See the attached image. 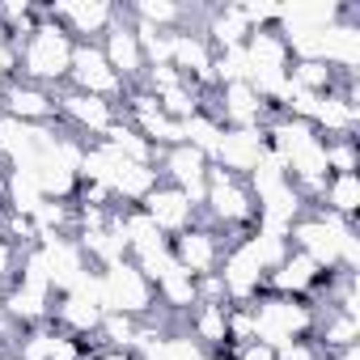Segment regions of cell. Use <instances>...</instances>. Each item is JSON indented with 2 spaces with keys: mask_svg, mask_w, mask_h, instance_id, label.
Segmentation results:
<instances>
[{
  "mask_svg": "<svg viewBox=\"0 0 360 360\" xmlns=\"http://www.w3.org/2000/svg\"><path fill=\"white\" fill-rule=\"evenodd\" d=\"M246 309H250L255 339L267 343V347H284V343H297V339H314V326H318V305L314 301L263 292Z\"/></svg>",
  "mask_w": 360,
  "mask_h": 360,
  "instance_id": "6da1fadb",
  "label": "cell"
},
{
  "mask_svg": "<svg viewBox=\"0 0 360 360\" xmlns=\"http://www.w3.org/2000/svg\"><path fill=\"white\" fill-rule=\"evenodd\" d=\"M72 34L64 30V26H56L47 13L39 18V26L26 34V43L18 47L22 51V68H18V77L22 81H34V85H47V89H56V85H64L68 81V64H72Z\"/></svg>",
  "mask_w": 360,
  "mask_h": 360,
  "instance_id": "7a4b0ae2",
  "label": "cell"
},
{
  "mask_svg": "<svg viewBox=\"0 0 360 360\" xmlns=\"http://www.w3.org/2000/svg\"><path fill=\"white\" fill-rule=\"evenodd\" d=\"M204 221H212L217 229H255V217H259V204H255V191L246 187V178L221 169V165H208V187H204V204H200Z\"/></svg>",
  "mask_w": 360,
  "mask_h": 360,
  "instance_id": "3957f363",
  "label": "cell"
},
{
  "mask_svg": "<svg viewBox=\"0 0 360 360\" xmlns=\"http://www.w3.org/2000/svg\"><path fill=\"white\" fill-rule=\"evenodd\" d=\"M102 288H98V305L102 314H127V318H148L157 309V288L140 276V267L131 259H119L110 267H98Z\"/></svg>",
  "mask_w": 360,
  "mask_h": 360,
  "instance_id": "277c9868",
  "label": "cell"
},
{
  "mask_svg": "<svg viewBox=\"0 0 360 360\" xmlns=\"http://www.w3.org/2000/svg\"><path fill=\"white\" fill-rule=\"evenodd\" d=\"M229 242L233 238L208 221V225H191L183 233H174L169 238V250H174V263L178 267H183L191 280H200V276H217L221 271V259H225Z\"/></svg>",
  "mask_w": 360,
  "mask_h": 360,
  "instance_id": "5b68a950",
  "label": "cell"
},
{
  "mask_svg": "<svg viewBox=\"0 0 360 360\" xmlns=\"http://www.w3.org/2000/svg\"><path fill=\"white\" fill-rule=\"evenodd\" d=\"M68 89L77 94H89V98H102V102H123V81L115 77V68L106 64L102 47L98 43H77L72 47V64H68Z\"/></svg>",
  "mask_w": 360,
  "mask_h": 360,
  "instance_id": "8992f818",
  "label": "cell"
},
{
  "mask_svg": "<svg viewBox=\"0 0 360 360\" xmlns=\"http://www.w3.org/2000/svg\"><path fill=\"white\" fill-rule=\"evenodd\" d=\"M43 13L72 34V43H102V34L119 22V9L106 0H77V5H43Z\"/></svg>",
  "mask_w": 360,
  "mask_h": 360,
  "instance_id": "52a82bcc",
  "label": "cell"
},
{
  "mask_svg": "<svg viewBox=\"0 0 360 360\" xmlns=\"http://www.w3.org/2000/svg\"><path fill=\"white\" fill-rule=\"evenodd\" d=\"M0 115H9L18 123H30V127H47L51 119H60V89L13 77L9 89H5V102H0Z\"/></svg>",
  "mask_w": 360,
  "mask_h": 360,
  "instance_id": "ba28073f",
  "label": "cell"
},
{
  "mask_svg": "<svg viewBox=\"0 0 360 360\" xmlns=\"http://www.w3.org/2000/svg\"><path fill=\"white\" fill-rule=\"evenodd\" d=\"M208 157L200 153V148H191V144H174V148H165L161 153V183H169V187H178L195 208L204 204V187H208Z\"/></svg>",
  "mask_w": 360,
  "mask_h": 360,
  "instance_id": "9c48e42d",
  "label": "cell"
},
{
  "mask_svg": "<svg viewBox=\"0 0 360 360\" xmlns=\"http://www.w3.org/2000/svg\"><path fill=\"white\" fill-rule=\"evenodd\" d=\"M263 157H267V131L263 127H225L217 140L212 165H221L238 178H250Z\"/></svg>",
  "mask_w": 360,
  "mask_h": 360,
  "instance_id": "30bf717a",
  "label": "cell"
},
{
  "mask_svg": "<svg viewBox=\"0 0 360 360\" xmlns=\"http://www.w3.org/2000/svg\"><path fill=\"white\" fill-rule=\"evenodd\" d=\"M148 221H153V229L157 233H165V238H174V233H183V229H191L195 225V217H200V208L178 191V187H169V183H157L140 204H136Z\"/></svg>",
  "mask_w": 360,
  "mask_h": 360,
  "instance_id": "8fae6325",
  "label": "cell"
},
{
  "mask_svg": "<svg viewBox=\"0 0 360 360\" xmlns=\"http://www.w3.org/2000/svg\"><path fill=\"white\" fill-rule=\"evenodd\" d=\"M102 56H106V64L115 68V77L123 81V85H140L144 81V72H148V64H144V51H140V43H136V34H131V22H127V13L119 9V22L102 34Z\"/></svg>",
  "mask_w": 360,
  "mask_h": 360,
  "instance_id": "7c38bea8",
  "label": "cell"
},
{
  "mask_svg": "<svg viewBox=\"0 0 360 360\" xmlns=\"http://www.w3.org/2000/svg\"><path fill=\"white\" fill-rule=\"evenodd\" d=\"M60 119H68V127L81 136V140H98L115 119H119V106L115 102H102V98H89V94H77V89H64L60 94Z\"/></svg>",
  "mask_w": 360,
  "mask_h": 360,
  "instance_id": "4fadbf2b",
  "label": "cell"
},
{
  "mask_svg": "<svg viewBox=\"0 0 360 360\" xmlns=\"http://www.w3.org/2000/svg\"><path fill=\"white\" fill-rule=\"evenodd\" d=\"M322 267L314 259H305L301 250H288V259L267 276V288L263 292H276V297H301V301H314L318 284H322Z\"/></svg>",
  "mask_w": 360,
  "mask_h": 360,
  "instance_id": "5bb4252c",
  "label": "cell"
},
{
  "mask_svg": "<svg viewBox=\"0 0 360 360\" xmlns=\"http://www.w3.org/2000/svg\"><path fill=\"white\" fill-rule=\"evenodd\" d=\"M51 326L72 339H94L102 326V305L89 292H60L51 305Z\"/></svg>",
  "mask_w": 360,
  "mask_h": 360,
  "instance_id": "9a60e30c",
  "label": "cell"
},
{
  "mask_svg": "<svg viewBox=\"0 0 360 360\" xmlns=\"http://www.w3.org/2000/svg\"><path fill=\"white\" fill-rule=\"evenodd\" d=\"M352 18L356 13L343 5V18L322 30V64H330L343 77H356V68H360V26Z\"/></svg>",
  "mask_w": 360,
  "mask_h": 360,
  "instance_id": "2e32d148",
  "label": "cell"
},
{
  "mask_svg": "<svg viewBox=\"0 0 360 360\" xmlns=\"http://www.w3.org/2000/svg\"><path fill=\"white\" fill-rule=\"evenodd\" d=\"M212 47H208V39L200 34V30H174V51H169V64L183 72L191 85H217L212 81Z\"/></svg>",
  "mask_w": 360,
  "mask_h": 360,
  "instance_id": "e0dca14e",
  "label": "cell"
},
{
  "mask_svg": "<svg viewBox=\"0 0 360 360\" xmlns=\"http://www.w3.org/2000/svg\"><path fill=\"white\" fill-rule=\"evenodd\" d=\"M343 18V5L335 0H292V5H280V34H301V30H326Z\"/></svg>",
  "mask_w": 360,
  "mask_h": 360,
  "instance_id": "ac0fdd59",
  "label": "cell"
},
{
  "mask_svg": "<svg viewBox=\"0 0 360 360\" xmlns=\"http://www.w3.org/2000/svg\"><path fill=\"white\" fill-rule=\"evenodd\" d=\"M314 208H326L339 221H356V212H360V174H330L322 183V195H318Z\"/></svg>",
  "mask_w": 360,
  "mask_h": 360,
  "instance_id": "d6986e66",
  "label": "cell"
},
{
  "mask_svg": "<svg viewBox=\"0 0 360 360\" xmlns=\"http://www.w3.org/2000/svg\"><path fill=\"white\" fill-rule=\"evenodd\" d=\"M200 34L208 39L212 51H229V47H242V43L250 39V26H246V18L238 13V5H225V9H212V13H208V26H204Z\"/></svg>",
  "mask_w": 360,
  "mask_h": 360,
  "instance_id": "ffe728a7",
  "label": "cell"
},
{
  "mask_svg": "<svg viewBox=\"0 0 360 360\" xmlns=\"http://www.w3.org/2000/svg\"><path fill=\"white\" fill-rule=\"evenodd\" d=\"M157 309H174V314H187L195 305V280L183 271V267H174L169 276H161L157 284Z\"/></svg>",
  "mask_w": 360,
  "mask_h": 360,
  "instance_id": "44dd1931",
  "label": "cell"
},
{
  "mask_svg": "<svg viewBox=\"0 0 360 360\" xmlns=\"http://www.w3.org/2000/svg\"><path fill=\"white\" fill-rule=\"evenodd\" d=\"M140 330H144L140 318H127V314H102L98 343H102V347H115V352H136Z\"/></svg>",
  "mask_w": 360,
  "mask_h": 360,
  "instance_id": "7402d4cb",
  "label": "cell"
},
{
  "mask_svg": "<svg viewBox=\"0 0 360 360\" xmlns=\"http://www.w3.org/2000/svg\"><path fill=\"white\" fill-rule=\"evenodd\" d=\"M136 22H148V26H157V30H178L187 22V9L183 5H174V0H144V5H131L127 9Z\"/></svg>",
  "mask_w": 360,
  "mask_h": 360,
  "instance_id": "603a6c76",
  "label": "cell"
},
{
  "mask_svg": "<svg viewBox=\"0 0 360 360\" xmlns=\"http://www.w3.org/2000/svg\"><path fill=\"white\" fill-rule=\"evenodd\" d=\"M356 136H343V140H326V169L330 174H356Z\"/></svg>",
  "mask_w": 360,
  "mask_h": 360,
  "instance_id": "cb8c5ba5",
  "label": "cell"
},
{
  "mask_svg": "<svg viewBox=\"0 0 360 360\" xmlns=\"http://www.w3.org/2000/svg\"><path fill=\"white\" fill-rule=\"evenodd\" d=\"M276 360H330V352L318 339H297V343L276 347Z\"/></svg>",
  "mask_w": 360,
  "mask_h": 360,
  "instance_id": "d4e9b609",
  "label": "cell"
},
{
  "mask_svg": "<svg viewBox=\"0 0 360 360\" xmlns=\"http://www.w3.org/2000/svg\"><path fill=\"white\" fill-rule=\"evenodd\" d=\"M18 267H22V250L9 238H0V292L18 284Z\"/></svg>",
  "mask_w": 360,
  "mask_h": 360,
  "instance_id": "484cf974",
  "label": "cell"
},
{
  "mask_svg": "<svg viewBox=\"0 0 360 360\" xmlns=\"http://www.w3.org/2000/svg\"><path fill=\"white\" fill-rule=\"evenodd\" d=\"M233 360H276V347H267V343L250 339V343H242V347L233 352Z\"/></svg>",
  "mask_w": 360,
  "mask_h": 360,
  "instance_id": "4316f807",
  "label": "cell"
},
{
  "mask_svg": "<svg viewBox=\"0 0 360 360\" xmlns=\"http://www.w3.org/2000/svg\"><path fill=\"white\" fill-rule=\"evenodd\" d=\"M94 360H136V356H131V352H115V347H98Z\"/></svg>",
  "mask_w": 360,
  "mask_h": 360,
  "instance_id": "83f0119b",
  "label": "cell"
},
{
  "mask_svg": "<svg viewBox=\"0 0 360 360\" xmlns=\"http://www.w3.org/2000/svg\"><path fill=\"white\" fill-rule=\"evenodd\" d=\"M5 89H9V77H0V102H5Z\"/></svg>",
  "mask_w": 360,
  "mask_h": 360,
  "instance_id": "f1b7e54d",
  "label": "cell"
},
{
  "mask_svg": "<svg viewBox=\"0 0 360 360\" xmlns=\"http://www.w3.org/2000/svg\"><path fill=\"white\" fill-rule=\"evenodd\" d=\"M0 360H13V356H9V352H0Z\"/></svg>",
  "mask_w": 360,
  "mask_h": 360,
  "instance_id": "f546056e",
  "label": "cell"
},
{
  "mask_svg": "<svg viewBox=\"0 0 360 360\" xmlns=\"http://www.w3.org/2000/svg\"><path fill=\"white\" fill-rule=\"evenodd\" d=\"M0 352H5V347H0Z\"/></svg>",
  "mask_w": 360,
  "mask_h": 360,
  "instance_id": "4dcf8cb0",
  "label": "cell"
}]
</instances>
